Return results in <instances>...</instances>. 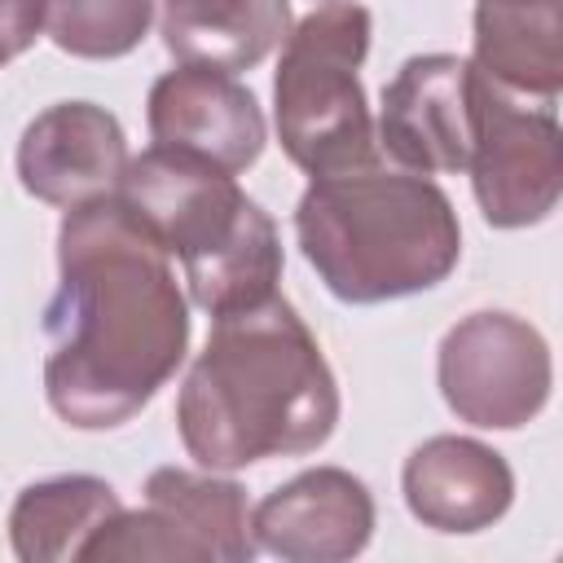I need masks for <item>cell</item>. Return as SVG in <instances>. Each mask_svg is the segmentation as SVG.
<instances>
[{"label":"cell","instance_id":"9a60e30c","mask_svg":"<svg viewBox=\"0 0 563 563\" xmlns=\"http://www.w3.org/2000/svg\"><path fill=\"white\" fill-rule=\"evenodd\" d=\"M163 44L180 66L251 70L290 35V0H163Z\"/></svg>","mask_w":563,"mask_h":563},{"label":"cell","instance_id":"2e32d148","mask_svg":"<svg viewBox=\"0 0 563 563\" xmlns=\"http://www.w3.org/2000/svg\"><path fill=\"white\" fill-rule=\"evenodd\" d=\"M123 510L119 493L97 475H48L18 493L9 510V541L22 563L84 559V550Z\"/></svg>","mask_w":563,"mask_h":563},{"label":"cell","instance_id":"3957f363","mask_svg":"<svg viewBox=\"0 0 563 563\" xmlns=\"http://www.w3.org/2000/svg\"><path fill=\"white\" fill-rule=\"evenodd\" d=\"M295 238L321 286L343 303H387L440 286L462 260L449 194L378 158L312 176L295 207Z\"/></svg>","mask_w":563,"mask_h":563},{"label":"cell","instance_id":"ba28073f","mask_svg":"<svg viewBox=\"0 0 563 563\" xmlns=\"http://www.w3.org/2000/svg\"><path fill=\"white\" fill-rule=\"evenodd\" d=\"M471 189L493 229L541 224L563 189V132L554 106H523L475 70Z\"/></svg>","mask_w":563,"mask_h":563},{"label":"cell","instance_id":"8992f818","mask_svg":"<svg viewBox=\"0 0 563 563\" xmlns=\"http://www.w3.org/2000/svg\"><path fill=\"white\" fill-rule=\"evenodd\" d=\"M255 532L242 484L216 471L158 466L145 479V501L119 510L114 523L84 550L92 563L176 559V563H251Z\"/></svg>","mask_w":563,"mask_h":563},{"label":"cell","instance_id":"277c9868","mask_svg":"<svg viewBox=\"0 0 563 563\" xmlns=\"http://www.w3.org/2000/svg\"><path fill=\"white\" fill-rule=\"evenodd\" d=\"M114 198L167 255L180 260L189 299L202 312L224 317L277 295V224L255 198H246L233 172L167 145H150L128 158Z\"/></svg>","mask_w":563,"mask_h":563},{"label":"cell","instance_id":"52a82bcc","mask_svg":"<svg viewBox=\"0 0 563 563\" xmlns=\"http://www.w3.org/2000/svg\"><path fill=\"white\" fill-rule=\"evenodd\" d=\"M435 378L444 405L479 431L528 427L554 383L550 343L541 330L515 312H471L440 339Z\"/></svg>","mask_w":563,"mask_h":563},{"label":"cell","instance_id":"6da1fadb","mask_svg":"<svg viewBox=\"0 0 563 563\" xmlns=\"http://www.w3.org/2000/svg\"><path fill=\"white\" fill-rule=\"evenodd\" d=\"M44 334V396L79 431L123 427L180 369L189 347L185 290L172 255L114 194L62 216Z\"/></svg>","mask_w":563,"mask_h":563},{"label":"cell","instance_id":"9c48e42d","mask_svg":"<svg viewBox=\"0 0 563 563\" xmlns=\"http://www.w3.org/2000/svg\"><path fill=\"white\" fill-rule=\"evenodd\" d=\"M374 141L405 172H466L475 145V66L457 53L409 57L383 88Z\"/></svg>","mask_w":563,"mask_h":563},{"label":"cell","instance_id":"8fae6325","mask_svg":"<svg viewBox=\"0 0 563 563\" xmlns=\"http://www.w3.org/2000/svg\"><path fill=\"white\" fill-rule=\"evenodd\" d=\"M128 158V136L106 106L57 101L22 128L18 180L31 198L70 211L114 194Z\"/></svg>","mask_w":563,"mask_h":563},{"label":"cell","instance_id":"ac0fdd59","mask_svg":"<svg viewBox=\"0 0 563 563\" xmlns=\"http://www.w3.org/2000/svg\"><path fill=\"white\" fill-rule=\"evenodd\" d=\"M48 0H0V66L22 57L44 31Z\"/></svg>","mask_w":563,"mask_h":563},{"label":"cell","instance_id":"30bf717a","mask_svg":"<svg viewBox=\"0 0 563 563\" xmlns=\"http://www.w3.org/2000/svg\"><path fill=\"white\" fill-rule=\"evenodd\" d=\"M145 123L154 145L194 154L220 172H246L268 141L264 110L255 92L207 66H176L154 79L145 101Z\"/></svg>","mask_w":563,"mask_h":563},{"label":"cell","instance_id":"5bb4252c","mask_svg":"<svg viewBox=\"0 0 563 563\" xmlns=\"http://www.w3.org/2000/svg\"><path fill=\"white\" fill-rule=\"evenodd\" d=\"M475 70L510 97L554 106L563 88V0H475Z\"/></svg>","mask_w":563,"mask_h":563},{"label":"cell","instance_id":"7a4b0ae2","mask_svg":"<svg viewBox=\"0 0 563 563\" xmlns=\"http://www.w3.org/2000/svg\"><path fill=\"white\" fill-rule=\"evenodd\" d=\"M339 427V383L290 299L216 317L176 396V431L202 471L303 457Z\"/></svg>","mask_w":563,"mask_h":563},{"label":"cell","instance_id":"e0dca14e","mask_svg":"<svg viewBox=\"0 0 563 563\" xmlns=\"http://www.w3.org/2000/svg\"><path fill=\"white\" fill-rule=\"evenodd\" d=\"M154 22V0H48V40L84 62H110L132 53Z\"/></svg>","mask_w":563,"mask_h":563},{"label":"cell","instance_id":"5b68a950","mask_svg":"<svg viewBox=\"0 0 563 563\" xmlns=\"http://www.w3.org/2000/svg\"><path fill=\"white\" fill-rule=\"evenodd\" d=\"M374 18L365 4L334 0L312 9L282 40L273 75V123L286 158L308 176H330L378 158L374 119L361 88Z\"/></svg>","mask_w":563,"mask_h":563},{"label":"cell","instance_id":"4fadbf2b","mask_svg":"<svg viewBox=\"0 0 563 563\" xmlns=\"http://www.w3.org/2000/svg\"><path fill=\"white\" fill-rule=\"evenodd\" d=\"M400 488L422 528L479 532L510 510L515 471L497 449L471 435H431L405 457Z\"/></svg>","mask_w":563,"mask_h":563},{"label":"cell","instance_id":"7c38bea8","mask_svg":"<svg viewBox=\"0 0 563 563\" xmlns=\"http://www.w3.org/2000/svg\"><path fill=\"white\" fill-rule=\"evenodd\" d=\"M255 550L286 563H343L374 537V497L343 466H312L251 510Z\"/></svg>","mask_w":563,"mask_h":563}]
</instances>
